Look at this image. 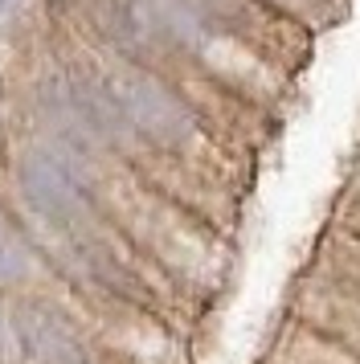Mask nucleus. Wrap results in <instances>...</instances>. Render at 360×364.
Segmentation results:
<instances>
[{
  "mask_svg": "<svg viewBox=\"0 0 360 364\" xmlns=\"http://www.w3.org/2000/svg\"><path fill=\"white\" fill-rule=\"evenodd\" d=\"M4 4H9V0H0V9H4Z\"/></svg>",
  "mask_w": 360,
  "mask_h": 364,
  "instance_id": "nucleus-1",
  "label": "nucleus"
}]
</instances>
